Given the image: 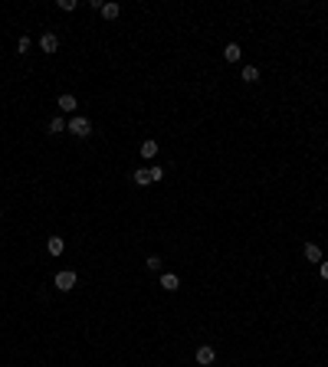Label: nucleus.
I'll return each mask as SVG.
<instances>
[{
    "label": "nucleus",
    "mask_w": 328,
    "mask_h": 367,
    "mask_svg": "<svg viewBox=\"0 0 328 367\" xmlns=\"http://www.w3.org/2000/svg\"><path fill=\"white\" fill-rule=\"evenodd\" d=\"M69 131H72V135H79V138H89V135H92V121L82 118V115H76V118L69 121Z\"/></svg>",
    "instance_id": "obj_1"
},
{
    "label": "nucleus",
    "mask_w": 328,
    "mask_h": 367,
    "mask_svg": "<svg viewBox=\"0 0 328 367\" xmlns=\"http://www.w3.org/2000/svg\"><path fill=\"white\" fill-rule=\"evenodd\" d=\"M56 289L59 292H72L76 289V272H69V269L56 272Z\"/></svg>",
    "instance_id": "obj_2"
},
{
    "label": "nucleus",
    "mask_w": 328,
    "mask_h": 367,
    "mask_svg": "<svg viewBox=\"0 0 328 367\" xmlns=\"http://www.w3.org/2000/svg\"><path fill=\"white\" fill-rule=\"evenodd\" d=\"M213 361H217V351H213V347H210V344L197 347V364H200V367H210V364H213Z\"/></svg>",
    "instance_id": "obj_3"
},
{
    "label": "nucleus",
    "mask_w": 328,
    "mask_h": 367,
    "mask_svg": "<svg viewBox=\"0 0 328 367\" xmlns=\"http://www.w3.org/2000/svg\"><path fill=\"white\" fill-rule=\"evenodd\" d=\"M40 49H43V53H56V49H59V36H56V33H43Z\"/></svg>",
    "instance_id": "obj_4"
},
{
    "label": "nucleus",
    "mask_w": 328,
    "mask_h": 367,
    "mask_svg": "<svg viewBox=\"0 0 328 367\" xmlns=\"http://www.w3.org/2000/svg\"><path fill=\"white\" fill-rule=\"evenodd\" d=\"M240 56H243L240 43H227V49H223V59H227V63H240Z\"/></svg>",
    "instance_id": "obj_5"
},
{
    "label": "nucleus",
    "mask_w": 328,
    "mask_h": 367,
    "mask_svg": "<svg viewBox=\"0 0 328 367\" xmlns=\"http://www.w3.org/2000/svg\"><path fill=\"white\" fill-rule=\"evenodd\" d=\"M46 249H49L53 256H63V249H66V239H63V236H49V239H46Z\"/></svg>",
    "instance_id": "obj_6"
},
{
    "label": "nucleus",
    "mask_w": 328,
    "mask_h": 367,
    "mask_svg": "<svg viewBox=\"0 0 328 367\" xmlns=\"http://www.w3.org/2000/svg\"><path fill=\"white\" fill-rule=\"evenodd\" d=\"M177 285H181V279H177L174 272H164L161 275V289L164 292H177Z\"/></svg>",
    "instance_id": "obj_7"
},
{
    "label": "nucleus",
    "mask_w": 328,
    "mask_h": 367,
    "mask_svg": "<svg viewBox=\"0 0 328 367\" xmlns=\"http://www.w3.org/2000/svg\"><path fill=\"white\" fill-rule=\"evenodd\" d=\"M302 252H305L308 262H322V249H318L315 243H305V249H302Z\"/></svg>",
    "instance_id": "obj_8"
},
{
    "label": "nucleus",
    "mask_w": 328,
    "mask_h": 367,
    "mask_svg": "<svg viewBox=\"0 0 328 367\" xmlns=\"http://www.w3.org/2000/svg\"><path fill=\"white\" fill-rule=\"evenodd\" d=\"M118 13H121L118 3H102V17H105V20H115Z\"/></svg>",
    "instance_id": "obj_9"
},
{
    "label": "nucleus",
    "mask_w": 328,
    "mask_h": 367,
    "mask_svg": "<svg viewBox=\"0 0 328 367\" xmlns=\"http://www.w3.org/2000/svg\"><path fill=\"white\" fill-rule=\"evenodd\" d=\"M135 184H138V187H148V184H151V171L138 167V171H135Z\"/></svg>",
    "instance_id": "obj_10"
},
{
    "label": "nucleus",
    "mask_w": 328,
    "mask_h": 367,
    "mask_svg": "<svg viewBox=\"0 0 328 367\" xmlns=\"http://www.w3.org/2000/svg\"><path fill=\"white\" fill-rule=\"evenodd\" d=\"M59 108L63 112H76V95H59Z\"/></svg>",
    "instance_id": "obj_11"
},
{
    "label": "nucleus",
    "mask_w": 328,
    "mask_h": 367,
    "mask_svg": "<svg viewBox=\"0 0 328 367\" xmlns=\"http://www.w3.org/2000/svg\"><path fill=\"white\" fill-rule=\"evenodd\" d=\"M243 82H259V69H256V66H246V69H243Z\"/></svg>",
    "instance_id": "obj_12"
},
{
    "label": "nucleus",
    "mask_w": 328,
    "mask_h": 367,
    "mask_svg": "<svg viewBox=\"0 0 328 367\" xmlns=\"http://www.w3.org/2000/svg\"><path fill=\"white\" fill-rule=\"evenodd\" d=\"M158 154V141H144L141 144V158H154Z\"/></svg>",
    "instance_id": "obj_13"
},
{
    "label": "nucleus",
    "mask_w": 328,
    "mask_h": 367,
    "mask_svg": "<svg viewBox=\"0 0 328 367\" xmlns=\"http://www.w3.org/2000/svg\"><path fill=\"white\" fill-rule=\"evenodd\" d=\"M49 131H53V135H59V131H66V121L59 118V115H56V118L49 121Z\"/></svg>",
    "instance_id": "obj_14"
},
{
    "label": "nucleus",
    "mask_w": 328,
    "mask_h": 367,
    "mask_svg": "<svg viewBox=\"0 0 328 367\" xmlns=\"http://www.w3.org/2000/svg\"><path fill=\"white\" fill-rule=\"evenodd\" d=\"M144 266H148V269H154V272H158V269H161V256H148V262H144Z\"/></svg>",
    "instance_id": "obj_15"
},
{
    "label": "nucleus",
    "mask_w": 328,
    "mask_h": 367,
    "mask_svg": "<svg viewBox=\"0 0 328 367\" xmlns=\"http://www.w3.org/2000/svg\"><path fill=\"white\" fill-rule=\"evenodd\" d=\"M164 181V167H151V184Z\"/></svg>",
    "instance_id": "obj_16"
},
{
    "label": "nucleus",
    "mask_w": 328,
    "mask_h": 367,
    "mask_svg": "<svg viewBox=\"0 0 328 367\" xmlns=\"http://www.w3.org/2000/svg\"><path fill=\"white\" fill-rule=\"evenodd\" d=\"M17 53H30V40H26V36H23L20 43H17Z\"/></svg>",
    "instance_id": "obj_17"
},
{
    "label": "nucleus",
    "mask_w": 328,
    "mask_h": 367,
    "mask_svg": "<svg viewBox=\"0 0 328 367\" xmlns=\"http://www.w3.org/2000/svg\"><path fill=\"white\" fill-rule=\"evenodd\" d=\"M59 10H76V0H59Z\"/></svg>",
    "instance_id": "obj_18"
},
{
    "label": "nucleus",
    "mask_w": 328,
    "mask_h": 367,
    "mask_svg": "<svg viewBox=\"0 0 328 367\" xmlns=\"http://www.w3.org/2000/svg\"><path fill=\"white\" fill-rule=\"evenodd\" d=\"M318 266H322V279H328V262L322 259V262H318Z\"/></svg>",
    "instance_id": "obj_19"
},
{
    "label": "nucleus",
    "mask_w": 328,
    "mask_h": 367,
    "mask_svg": "<svg viewBox=\"0 0 328 367\" xmlns=\"http://www.w3.org/2000/svg\"><path fill=\"white\" fill-rule=\"evenodd\" d=\"M0 216H3V210H0Z\"/></svg>",
    "instance_id": "obj_20"
}]
</instances>
